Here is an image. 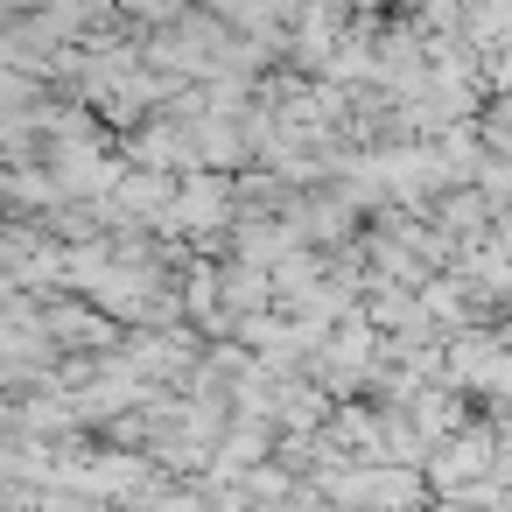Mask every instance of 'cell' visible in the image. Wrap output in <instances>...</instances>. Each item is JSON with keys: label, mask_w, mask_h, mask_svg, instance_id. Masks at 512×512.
Wrapping results in <instances>:
<instances>
[{"label": "cell", "mask_w": 512, "mask_h": 512, "mask_svg": "<svg viewBox=\"0 0 512 512\" xmlns=\"http://www.w3.org/2000/svg\"><path fill=\"white\" fill-rule=\"evenodd\" d=\"M498 449H505V442H498V428H491V421H470L463 435H449V442L428 456V470H421V477H428V491H435V498H456V491H470V484L498 477Z\"/></svg>", "instance_id": "cell-1"}]
</instances>
